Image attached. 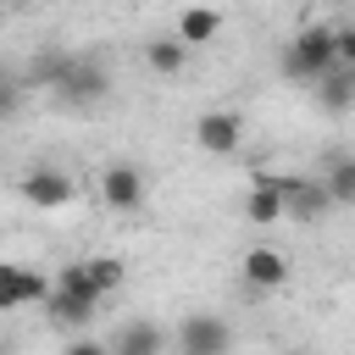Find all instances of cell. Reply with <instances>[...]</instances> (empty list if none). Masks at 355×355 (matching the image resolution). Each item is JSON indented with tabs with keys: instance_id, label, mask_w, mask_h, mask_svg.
I'll return each instance as SVG.
<instances>
[{
	"instance_id": "2e32d148",
	"label": "cell",
	"mask_w": 355,
	"mask_h": 355,
	"mask_svg": "<svg viewBox=\"0 0 355 355\" xmlns=\"http://www.w3.org/2000/svg\"><path fill=\"white\" fill-rule=\"evenodd\" d=\"M327 189H333L338 205H355V155H338L327 166Z\"/></svg>"
},
{
	"instance_id": "e0dca14e",
	"label": "cell",
	"mask_w": 355,
	"mask_h": 355,
	"mask_svg": "<svg viewBox=\"0 0 355 355\" xmlns=\"http://www.w3.org/2000/svg\"><path fill=\"white\" fill-rule=\"evenodd\" d=\"M67 67H72V55H67V50H44V55L33 61V83H44V89H55Z\"/></svg>"
},
{
	"instance_id": "8992f818",
	"label": "cell",
	"mask_w": 355,
	"mask_h": 355,
	"mask_svg": "<svg viewBox=\"0 0 355 355\" xmlns=\"http://www.w3.org/2000/svg\"><path fill=\"white\" fill-rule=\"evenodd\" d=\"M44 311H50V322L55 327H72V333H89V322H94V311H100V300L94 294H78V288H50V300H44Z\"/></svg>"
},
{
	"instance_id": "44dd1931",
	"label": "cell",
	"mask_w": 355,
	"mask_h": 355,
	"mask_svg": "<svg viewBox=\"0 0 355 355\" xmlns=\"http://www.w3.org/2000/svg\"><path fill=\"white\" fill-rule=\"evenodd\" d=\"M300 355H305V349H300Z\"/></svg>"
},
{
	"instance_id": "7c38bea8",
	"label": "cell",
	"mask_w": 355,
	"mask_h": 355,
	"mask_svg": "<svg viewBox=\"0 0 355 355\" xmlns=\"http://www.w3.org/2000/svg\"><path fill=\"white\" fill-rule=\"evenodd\" d=\"M161 349H166V333L155 322H128L111 338V355H161Z\"/></svg>"
},
{
	"instance_id": "ac0fdd59",
	"label": "cell",
	"mask_w": 355,
	"mask_h": 355,
	"mask_svg": "<svg viewBox=\"0 0 355 355\" xmlns=\"http://www.w3.org/2000/svg\"><path fill=\"white\" fill-rule=\"evenodd\" d=\"M89 272L100 277V288H105V294H111V288H122V261H116V255H94V261H89Z\"/></svg>"
},
{
	"instance_id": "5bb4252c",
	"label": "cell",
	"mask_w": 355,
	"mask_h": 355,
	"mask_svg": "<svg viewBox=\"0 0 355 355\" xmlns=\"http://www.w3.org/2000/svg\"><path fill=\"white\" fill-rule=\"evenodd\" d=\"M216 28H222V17H216L211 6H189V11L178 17V39H183V44H205V39H216Z\"/></svg>"
},
{
	"instance_id": "7a4b0ae2",
	"label": "cell",
	"mask_w": 355,
	"mask_h": 355,
	"mask_svg": "<svg viewBox=\"0 0 355 355\" xmlns=\"http://www.w3.org/2000/svg\"><path fill=\"white\" fill-rule=\"evenodd\" d=\"M227 349H233V327H227L222 316H205V311L183 316V327H178V355H227Z\"/></svg>"
},
{
	"instance_id": "ffe728a7",
	"label": "cell",
	"mask_w": 355,
	"mask_h": 355,
	"mask_svg": "<svg viewBox=\"0 0 355 355\" xmlns=\"http://www.w3.org/2000/svg\"><path fill=\"white\" fill-rule=\"evenodd\" d=\"M338 67H355V28H338Z\"/></svg>"
},
{
	"instance_id": "9c48e42d",
	"label": "cell",
	"mask_w": 355,
	"mask_h": 355,
	"mask_svg": "<svg viewBox=\"0 0 355 355\" xmlns=\"http://www.w3.org/2000/svg\"><path fill=\"white\" fill-rule=\"evenodd\" d=\"M0 277H6V283H0L6 311H22V305H33V300L44 305V300H50V288H55V283H44V272H33V266H6Z\"/></svg>"
},
{
	"instance_id": "30bf717a",
	"label": "cell",
	"mask_w": 355,
	"mask_h": 355,
	"mask_svg": "<svg viewBox=\"0 0 355 355\" xmlns=\"http://www.w3.org/2000/svg\"><path fill=\"white\" fill-rule=\"evenodd\" d=\"M244 283H250V288H283V283H288V261H283V250L255 244V250L244 255Z\"/></svg>"
},
{
	"instance_id": "d6986e66",
	"label": "cell",
	"mask_w": 355,
	"mask_h": 355,
	"mask_svg": "<svg viewBox=\"0 0 355 355\" xmlns=\"http://www.w3.org/2000/svg\"><path fill=\"white\" fill-rule=\"evenodd\" d=\"M61 355H111V344H100V338H89V333H83V338H72Z\"/></svg>"
},
{
	"instance_id": "8fae6325",
	"label": "cell",
	"mask_w": 355,
	"mask_h": 355,
	"mask_svg": "<svg viewBox=\"0 0 355 355\" xmlns=\"http://www.w3.org/2000/svg\"><path fill=\"white\" fill-rule=\"evenodd\" d=\"M316 105L322 111H349L355 105V67H333L327 78H316Z\"/></svg>"
},
{
	"instance_id": "ba28073f",
	"label": "cell",
	"mask_w": 355,
	"mask_h": 355,
	"mask_svg": "<svg viewBox=\"0 0 355 355\" xmlns=\"http://www.w3.org/2000/svg\"><path fill=\"white\" fill-rule=\"evenodd\" d=\"M100 200H105L111 211H139V205H144V178H139V166H105V172H100Z\"/></svg>"
},
{
	"instance_id": "3957f363",
	"label": "cell",
	"mask_w": 355,
	"mask_h": 355,
	"mask_svg": "<svg viewBox=\"0 0 355 355\" xmlns=\"http://www.w3.org/2000/svg\"><path fill=\"white\" fill-rule=\"evenodd\" d=\"M277 189H283V205H288L300 222H316L327 205H338L333 189H327V178H277Z\"/></svg>"
},
{
	"instance_id": "9a60e30c",
	"label": "cell",
	"mask_w": 355,
	"mask_h": 355,
	"mask_svg": "<svg viewBox=\"0 0 355 355\" xmlns=\"http://www.w3.org/2000/svg\"><path fill=\"white\" fill-rule=\"evenodd\" d=\"M144 61L172 78V72H183V61H189V44H183L178 33H172V39H150V44H144Z\"/></svg>"
},
{
	"instance_id": "4fadbf2b",
	"label": "cell",
	"mask_w": 355,
	"mask_h": 355,
	"mask_svg": "<svg viewBox=\"0 0 355 355\" xmlns=\"http://www.w3.org/2000/svg\"><path fill=\"white\" fill-rule=\"evenodd\" d=\"M288 205H283V189H277V178H255V189H250V200H244V216L250 222H277Z\"/></svg>"
},
{
	"instance_id": "52a82bcc",
	"label": "cell",
	"mask_w": 355,
	"mask_h": 355,
	"mask_svg": "<svg viewBox=\"0 0 355 355\" xmlns=\"http://www.w3.org/2000/svg\"><path fill=\"white\" fill-rule=\"evenodd\" d=\"M22 194H28V205H39V211H61V205L72 200V178H67L61 166H33V172L22 178Z\"/></svg>"
},
{
	"instance_id": "277c9868",
	"label": "cell",
	"mask_w": 355,
	"mask_h": 355,
	"mask_svg": "<svg viewBox=\"0 0 355 355\" xmlns=\"http://www.w3.org/2000/svg\"><path fill=\"white\" fill-rule=\"evenodd\" d=\"M105 89H111V78H105V67L100 61H89V55H72V67L61 72V83H55V94L61 100H105Z\"/></svg>"
},
{
	"instance_id": "6da1fadb",
	"label": "cell",
	"mask_w": 355,
	"mask_h": 355,
	"mask_svg": "<svg viewBox=\"0 0 355 355\" xmlns=\"http://www.w3.org/2000/svg\"><path fill=\"white\" fill-rule=\"evenodd\" d=\"M333 67H338V28L311 22V28H300L294 44L283 50V72L300 78V83H316V78H327Z\"/></svg>"
},
{
	"instance_id": "5b68a950",
	"label": "cell",
	"mask_w": 355,
	"mask_h": 355,
	"mask_svg": "<svg viewBox=\"0 0 355 355\" xmlns=\"http://www.w3.org/2000/svg\"><path fill=\"white\" fill-rule=\"evenodd\" d=\"M239 139H244V122H239L233 111H205V116H194V144H200V150H211V155H233Z\"/></svg>"
}]
</instances>
